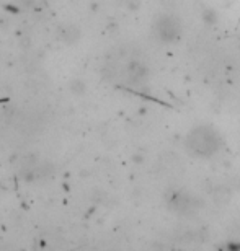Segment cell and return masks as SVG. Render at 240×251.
Listing matches in <instances>:
<instances>
[{"instance_id":"3","label":"cell","mask_w":240,"mask_h":251,"mask_svg":"<svg viewBox=\"0 0 240 251\" xmlns=\"http://www.w3.org/2000/svg\"><path fill=\"white\" fill-rule=\"evenodd\" d=\"M167 205L175 214H189L196 210L198 201L189 193H185V191H173L172 194L167 196Z\"/></svg>"},{"instance_id":"1","label":"cell","mask_w":240,"mask_h":251,"mask_svg":"<svg viewBox=\"0 0 240 251\" xmlns=\"http://www.w3.org/2000/svg\"><path fill=\"white\" fill-rule=\"evenodd\" d=\"M222 137L213 126L199 124L185 137V150L193 158H211L222 147Z\"/></svg>"},{"instance_id":"2","label":"cell","mask_w":240,"mask_h":251,"mask_svg":"<svg viewBox=\"0 0 240 251\" xmlns=\"http://www.w3.org/2000/svg\"><path fill=\"white\" fill-rule=\"evenodd\" d=\"M154 34L159 41L165 44H172L180 38L182 34V23L175 15L162 13L159 15L156 23H154Z\"/></svg>"}]
</instances>
